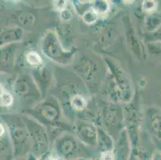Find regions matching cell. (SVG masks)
Listing matches in <instances>:
<instances>
[{
	"instance_id": "7a4b0ae2",
	"label": "cell",
	"mask_w": 161,
	"mask_h": 160,
	"mask_svg": "<svg viewBox=\"0 0 161 160\" xmlns=\"http://www.w3.org/2000/svg\"><path fill=\"white\" fill-rule=\"evenodd\" d=\"M27 61L31 64H39L40 63V58L39 57V55L36 54V53L31 52L27 55Z\"/></svg>"
},
{
	"instance_id": "5b68a950",
	"label": "cell",
	"mask_w": 161,
	"mask_h": 160,
	"mask_svg": "<svg viewBox=\"0 0 161 160\" xmlns=\"http://www.w3.org/2000/svg\"><path fill=\"white\" fill-rule=\"evenodd\" d=\"M3 155H0V160H11V156H5V157H3Z\"/></svg>"
},
{
	"instance_id": "6da1fadb",
	"label": "cell",
	"mask_w": 161,
	"mask_h": 160,
	"mask_svg": "<svg viewBox=\"0 0 161 160\" xmlns=\"http://www.w3.org/2000/svg\"><path fill=\"white\" fill-rule=\"evenodd\" d=\"M13 102V97L9 92L6 91L0 98V103L3 107H9Z\"/></svg>"
},
{
	"instance_id": "277c9868",
	"label": "cell",
	"mask_w": 161,
	"mask_h": 160,
	"mask_svg": "<svg viewBox=\"0 0 161 160\" xmlns=\"http://www.w3.org/2000/svg\"><path fill=\"white\" fill-rule=\"evenodd\" d=\"M5 92H6L5 88L3 87V86L2 84H0V98L3 96V95Z\"/></svg>"
},
{
	"instance_id": "8992f818",
	"label": "cell",
	"mask_w": 161,
	"mask_h": 160,
	"mask_svg": "<svg viewBox=\"0 0 161 160\" xmlns=\"http://www.w3.org/2000/svg\"><path fill=\"white\" fill-rule=\"evenodd\" d=\"M152 160H161V155H157L156 156H154L153 159Z\"/></svg>"
},
{
	"instance_id": "3957f363",
	"label": "cell",
	"mask_w": 161,
	"mask_h": 160,
	"mask_svg": "<svg viewBox=\"0 0 161 160\" xmlns=\"http://www.w3.org/2000/svg\"><path fill=\"white\" fill-rule=\"evenodd\" d=\"M115 158H114V155L110 152H104V153L102 155V157H101V160H114Z\"/></svg>"
},
{
	"instance_id": "52a82bcc",
	"label": "cell",
	"mask_w": 161,
	"mask_h": 160,
	"mask_svg": "<svg viewBox=\"0 0 161 160\" xmlns=\"http://www.w3.org/2000/svg\"><path fill=\"white\" fill-rule=\"evenodd\" d=\"M19 160H23V159H19Z\"/></svg>"
}]
</instances>
